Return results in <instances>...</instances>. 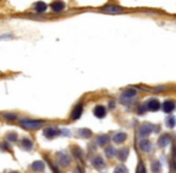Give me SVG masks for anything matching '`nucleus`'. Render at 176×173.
<instances>
[{
    "mask_svg": "<svg viewBox=\"0 0 176 173\" xmlns=\"http://www.w3.org/2000/svg\"><path fill=\"white\" fill-rule=\"evenodd\" d=\"M113 173H128V171H127V168H126L124 165H118V166L115 168Z\"/></svg>",
    "mask_w": 176,
    "mask_h": 173,
    "instance_id": "25",
    "label": "nucleus"
},
{
    "mask_svg": "<svg viewBox=\"0 0 176 173\" xmlns=\"http://www.w3.org/2000/svg\"><path fill=\"white\" fill-rule=\"evenodd\" d=\"M151 170L153 173H160L162 172V164L159 161H155L151 166Z\"/></svg>",
    "mask_w": 176,
    "mask_h": 173,
    "instance_id": "22",
    "label": "nucleus"
},
{
    "mask_svg": "<svg viewBox=\"0 0 176 173\" xmlns=\"http://www.w3.org/2000/svg\"><path fill=\"white\" fill-rule=\"evenodd\" d=\"M2 117L6 119H9V120H16V119H17V116H16L15 113H4Z\"/></svg>",
    "mask_w": 176,
    "mask_h": 173,
    "instance_id": "26",
    "label": "nucleus"
},
{
    "mask_svg": "<svg viewBox=\"0 0 176 173\" xmlns=\"http://www.w3.org/2000/svg\"><path fill=\"white\" fill-rule=\"evenodd\" d=\"M136 173H146L145 171V167H144V165L140 162L139 166H138V170H136Z\"/></svg>",
    "mask_w": 176,
    "mask_h": 173,
    "instance_id": "28",
    "label": "nucleus"
},
{
    "mask_svg": "<svg viewBox=\"0 0 176 173\" xmlns=\"http://www.w3.org/2000/svg\"><path fill=\"white\" fill-rule=\"evenodd\" d=\"M92 165L94 168H97V170L100 171V170H102L105 167V161L102 160V157H100V156H95V157H93Z\"/></svg>",
    "mask_w": 176,
    "mask_h": 173,
    "instance_id": "6",
    "label": "nucleus"
},
{
    "mask_svg": "<svg viewBox=\"0 0 176 173\" xmlns=\"http://www.w3.org/2000/svg\"><path fill=\"white\" fill-rule=\"evenodd\" d=\"M34 9H35L36 12H45L47 10V5L45 2H42V1H39V2H36L34 5Z\"/></svg>",
    "mask_w": 176,
    "mask_h": 173,
    "instance_id": "19",
    "label": "nucleus"
},
{
    "mask_svg": "<svg viewBox=\"0 0 176 173\" xmlns=\"http://www.w3.org/2000/svg\"><path fill=\"white\" fill-rule=\"evenodd\" d=\"M77 132H78L80 136L83 137V138H88V137L92 136V131L89 129H80Z\"/></svg>",
    "mask_w": 176,
    "mask_h": 173,
    "instance_id": "21",
    "label": "nucleus"
},
{
    "mask_svg": "<svg viewBox=\"0 0 176 173\" xmlns=\"http://www.w3.org/2000/svg\"><path fill=\"white\" fill-rule=\"evenodd\" d=\"M109 142H110V137L107 135H102V136L98 137V139H97L98 146L100 147H105L106 144H109Z\"/></svg>",
    "mask_w": 176,
    "mask_h": 173,
    "instance_id": "17",
    "label": "nucleus"
},
{
    "mask_svg": "<svg viewBox=\"0 0 176 173\" xmlns=\"http://www.w3.org/2000/svg\"><path fill=\"white\" fill-rule=\"evenodd\" d=\"M126 139H127V134H126V132H118V134H116V135L113 136V142L117 143V144L123 143Z\"/></svg>",
    "mask_w": 176,
    "mask_h": 173,
    "instance_id": "14",
    "label": "nucleus"
},
{
    "mask_svg": "<svg viewBox=\"0 0 176 173\" xmlns=\"http://www.w3.org/2000/svg\"><path fill=\"white\" fill-rule=\"evenodd\" d=\"M174 164L176 165V148H174Z\"/></svg>",
    "mask_w": 176,
    "mask_h": 173,
    "instance_id": "31",
    "label": "nucleus"
},
{
    "mask_svg": "<svg viewBox=\"0 0 176 173\" xmlns=\"http://www.w3.org/2000/svg\"><path fill=\"white\" fill-rule=\"evenodd\" d=\"M136 95H138V91L135 90L134 88L126 89L121 94L120 102L121 103H124V105H129V103H131V101L136 98Z\"/></svg>",
    "mask_w": 176,
    "mask_h": 173,
    "instance_id": "1",
    "label": "nucleus"
},
{
    "mask_svg": "<svg viewBox=\"0 0 176 173\" xmlns=\"http://www.w3.org/2000/svg\"><path fill=\"white\" fill-rule=\"evenodd\" d=\"M19 124L26 129H39L45 124L44 120H31V119H21Z\"/></svg>",
    "mask_w": 176,
    "mask_h": 173,
    "instance_id": "2",
    "label": "nucleus"
},
{
    "mask_svg": "<svg viewBox=\"0 0 176 173\" xmlns=\"http://www.w3.org/2000/svg\"><path fill=\"white\" fill-rule=\"evenodd\" d=\"M146 105H147L148 111H152V112H156V111H158V109L160 108V103L156 99H151Z\"/></svg>",
    "mask_w": 176,
    "mask_h": 173,
    "instance_id": "11",
    "label": "nucleus"
},
{
    "mask_svg": "<svg viewBox=\"0 0 176 173\" xmlns=\"http://www.w3.org/2000/svg\"><path fill=\"white\" fill-rule=\"evenodd\" d=\"M170 143H171V138H170L169 135H162L158 138V146L160 148H164V147H167Z\"/></svg>",
    "mask_w": 176,
    "mask_h": 173,
    "instance_id": "10",
    "label": "nucleus"
},
{
    "mask_svg": "<svg viewBox=\"0 0 176 173\" xmlns=\"http://www.w3.org/2000/svg\"><path fill=\"white\" fill-rule=\"evenodd\" d=\"M11 173H18V172H11Z\"/></svg>",
    "mask_w": 176,
    "mask_h": 173,
    "instance_id": "32",
    "label": "nucleus"
},
{
    "mask_svg": "<svg viewBox=\"0 0 176 173\" xmlns=\"http://www.w3.org/2000/svg\"><path fill=\"white\" fill-rule=\"evenodd\" d=\"M175 107H176V105L173 100L164 101V103L162 105V108H163V111H164L165 113H170V112H173V111L175 109Z\"/></svg>",
    "mask_w": 176,
    "mask_h": 173,
    "instance_id": "7",
    "label": "nucleus"
},
{
    "mask_svg": "<svg viewBox=\"0 0 176 173\" xmlns=\"http://www.w3.org/2000/svg\"><path fill=\"white\" fill-rule=\"evenodd\" d=\"M176 124V119L174 116H168L167 118V126H169L170 129H173L174 126H175Z\"/></svg>",
    "mask_w": 176,
    "mask_h": 173,
    "instance_id": "23",
    "label": "nucleus"
},
{
    "mask_svg": "<svg viewBox=\"0 0 176 173\" xmlns=\"http://www.w3.org/2000/svg\"><path fill=\"white\" fill-rule=\"evenodd\" d=\"M64 7H65V4L62 2V1H55V2L51 4V9H52V11H55V12H60V11L64 10Z\"/></svg>",
    "mask_w": 176,
    "mask_h": 173,
    "instance_id": "15",
    "label": "nucleus"
},
{
    "mask_svg": "<svg viewBox=\"0 0 176 173\" xmlns=\"http://www.w3.org/2000/svg\"><path fill=\"white\" fill-rule=\"evenodd\" d=\"M155 130V126L152 124H144L141 125L139 129V136L140 137H146L148 135H151Z\"/></svg>",
    "mask_w": 176,
    "mask_h": 173,
    "instance_id": "3",
    "label": "nucleus"
},
{
    "mask_svg": "<svg viewBox=\"0 0 176 173\" xmlns=\"http://www.w3.org/2000/svg\"><path fill=\"white\" fill-rule=\"evenodd\" d=\"M31 168H33V171H35V172H41V171H44V168H45V162H44V161H35V162L31 164Z\"/></svg>",
    "mask_w": 176,
    "mask_h": 173,
    "instance_id": "18",
    "label": "nucleus"
},
{
    "mask_svg": "<svg viewBox=\"0 0 176 173\" xmlns=\"http://www.w3.org/2000/svg\"><path fill=\"white\" fill-rule=\"evenodd\" d=\"M102 10V12H106V13H121L123 11V9L117 5H106Z\"/></svg>",
    "mask_w": 176,
    "mask_h": 173,
    "instance_id": "5",
    "label": "nucleus"
},
{
    "mask_svg": "<svg viewBox=\"0 0 176 173\" xmlns=\"http://www.w3.org/2000/svg\"><path fill=\"white\" fill-rule=\"evenodd\" d=\"M105 154H106V156L107 157H113L115 156V154H116V150H115V148L113 147H107L106 149H105Z\"/></svg>",
    "mask_w": 176,
    "mask_h": 173,
    "instance_id": "24",
    "label": "nucleus"
},
{
    "mask_svg": "<svg viewBox=\"0 0 176 173\" xmlns=\"http://www.w3.org/2000/svg\"><path fill=\"white\" fill-rule=\"evenodd\" d=\"M153 90H155V91H162V90H165V87H159V88H155Z\"/></svg>",
    "mask_w": 176,
    "mask_h": 173,
    "instance_id": "30",
    "label": "nucleus"
},
{
    "mask_svg": "<svg viewBox=\"0 0 176 173\" xmlns=\"http://www.w3.org/2000/svg\"><path fill=\"white\" fill-rule=\"evenodd\" d=\"M146 109H147V105H141L140 108L138 109V112H139V113H144Z\"/></svg>",
    "mask_w": 176,
    "mask_h": 173,
    "instance_id": "29",
    "label": "nucleus"
},
{
    "mask_svg": "<svg viewBox=\"0 0 176 173\" xmlns=\"http://www.w3.org/2000/svg\"><path fill=\"white\" fill-rule=\"evenodd\" d=\"M93 113H94V116H95L97 118H104V117L106 116V109H105L104 106L99 105V106H95Z\"/></svg>",
    "mask_w": 176,
    "mask_h": 173,
    "instance_id": "12",
    "label": "nucleus"
},
{
    "mask_svg": "<svg viewBox=\"0 0 176 173\" xmlns=\"http://www.w3.org/2000/svg\"><path fill=\"white\" fill-rule=\"evenodd\" d=\"M60 134V130H58L57 128H46L44 130V135L46 138H55Z\"/></svg>",
    "mask_w": 176,
    "mask_h": 173,
    "instance_id": "4",
    "label": "nucleus"
},
{
    "mask_svg": "<svg viewBox=\"0 0 176 173\" xmlns=\"http://www.w3.org/2000/svg\"><path fill=\"white\" fill-rule=\"evenodd\" d=\"M22 148L24 150H30L33 148V142L30 139H28V138H23L22 139Z\"/></svg>",
    "mask_w": 176,
    "mask_h": 173,
    "instance_id": "20",
    "label": "nucleus"
},
{
    "mask_svg": "<svg viewBox=\"0 0 176 173\" xmlns=\"http://www.w3.org/2000/svg\"><path fill=\"white\" fill-rule=\"evenodd\" d=\"M58 164L60 166H69V164H70V156L64 154V153H60L58 155Z\"/></svg>",
    "mask_w": 176,
    "mask_h": 173,
    "instance_id": "13",
    "label": "nucleus"
},
{
    "mask_svg": "<svg viewBox=\"0 0 176 173\" xmlns=\"http://www.w3.org/2000/svg\"><path fill=\"white\" fill-rule=\"evenodd\" d=\"M128 155H129V149L128 148H122L117 152V156H118V159L121 161H126Z\"/></svg>",
    "mask_w": 176,
    "mask_h": 173,
    "instance_id": "16",
    "label": "nucleus"
},
{
    "mask_svg": "<svg viewBox=\"0 0 176 173\" xmlns=\"http://www.w3.org/2000/svg\"><path fill=\"white\" fill-rule=\"evenodd\" d=\"M7 139L11 141V142H15V141H17V135L16 134H9L7 135Z\"/></svg>",
    "mask_w": 176,
    "mask_h": 173,
    "instance_id": "27",
    "label": "nucleus"
},
{
    "mask_svg": "<svg viewBox=\"0 0 176 173\" xmlns=\"http://www.w3.org/2000/svg\"><path fill=\"white\" fill-rule=\"evenodd\" d=\"M139 147H140V149H141L142 152H145V153H150V152L152 150V143H151L148 139H142V141H140Z\"/></svg>",
    "mask_w": 176,
    "mask_h": 173,
    "instance_id": "8",
    "label": "nucleus"
},
{
    "mask_svg": "<svg viewBox=\"0 0 176 173\" xmlns=\"http://www.w3.org/2000/svg\"><path fill=\"white\" fill-rule=\"evenodd\" d=\"M82 111H83V106H82V103H78V105H76L75 106V108L73 109V113H71V118L76 120V119H78L81 117V114H82Z\"/></svg>",
    "mask_w": 176,
    "mask_h": 173,
    "instance_id": "9",
    "label": "nucleus"
}]
</instances>
